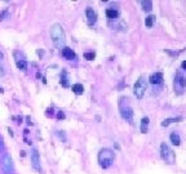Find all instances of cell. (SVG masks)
Here are the masks:
<instances>
[{
  "instance_id": "25",
  "label": "cell",
  "mask_w": 186,
  "mask_h": 174,
  "mask_svg": "<svg viewBox=\"0 0 186 174\" xmlns=\"http://www.w3.org/2000/svg\"><path fill=\"white\" fill-rule=\"evenodd\" d=\"M181 66H182V68H183V70H186V61H183V62L181 63Z\"/></svg>"
},
{
  "instance_id": "23",
  "label": "cell",
  "mask_w": 186,
  "mask_h": 174,
  "mask_svg": "<svg viewBox=\"0 0 186 174\" xmlns=\"http://www.w3.org/2000/svg\"><path fill=\"white\" fill-rule=\"evenodd\" d=\"M5 75V68H4V66L0 63V76H4Z\"/></svg>"
},
{
  "instance_id": "24",
  "label": "cell",
  "mask_w": 186,
  "mask_h": 174,
  "mask_svg": "<svg viewBox=\"0 0 186 174\" xmlns=\"http://www.w3.org/2000/svg\"><path fill=\"white\" fill-rule=\"evenodd\" d=\"M57 117H58V119H65V114L63 112H58V115H57Z\"/></svg>"
},
{
  "instance_id": "22",
  "label": "cell",
  "mask_w": 186,
  "mask_h": 174,
  "mask_svg": "<svg viewBox=\"0 0 186 174\" xmlns=\"http://www.w3.org/2000/svg\"><path fill=\"white\" fill-rule=\"evenodd\" d=\"M9 16V13H8V11H3L1 13H0V21H4L7 17Z\"/></svg>"
},
{
  "instance_id": "26",
  "label": "cell",
  "mask_w": 186,
  "mask_h": 174,
  "mask_svg": "<svg viewBox=\"0 0 186 174\" xmlns=\"http://www.w3.org/2000/svg\"><path fill=\"white\" fill-rule=\"evenodd\" d=\"M3 147H4V146H3V141H1V138H0V151L3 150Z\"/></svg>"
},
{
  "instance_id": "7",
  "label": "cell",
  "mask_w": 186,
  "mask_h": 174,
  "mask_svg": "<svg viewBox=\"0 0 186 174\" xmlns=\"http://www.w3.org/2000/svg\"><path fill=\"white\" fill-rule=\"evenodd\" d=\"M31 165H32V168L35 169L36 171H39V173L41 171V166H40V156H39L38 150H32V152H31Z\"/></svg>"
},
{
  "instance_id": "12",
  "label": "cell",
  "mask_w": 186,
  "mask_h": 174,
  "mask_svg": "<svg viewBox=\"0 0 186 174\" xmlns=\"http://www.w3.org/2000/svg\"><path fill=\"white\" fill-rule=\"evenodd\" d=\"M149 132V117L145 116L141 120V133H147Z\"/></svg>"
},
{
  "instance_id": "9",
  "label": "cell",
  "mask_w": 186,
  "mask_h": 174,
  "mask_svg": "<svg viewBox=\"0 0 186 174\" xmlns=\"http://www.w3.org/2000/svg\"><path fill=\"white\" fill-rule=\"evenodd\" d=\"M163 80H164V79H163V74L162 72H155V74H152V75L149 78L150 83L155 84V85H156V84H162Z\"/></svg>"
},
{
  "instance_id": "10",
  "label": "cell",
  "mask_w": 186,
  "mask_h": 174,
  "mask_svg": "<svg viewBox=\"0 0 186 174\" xmlns=\"http://www.w3.org/2000/svg\"><path fill=\"white\" fill-rule=\"evenodd\" d=\"M85 14H87L88 23H89V25H93L96 21H97V14H96V12L93 11L92 8H87V11H85Z\"/></svg>"
},
{
  "instance_id": "13",
  "label": "cell",
  "mask_w": 186,
  "mask_h": 174,
  "mask_svg": "<svg viewBox=\"0 0 186 174\" xmlns=\"http://www.w3.org/2000/svg\"><path fill=\"white\" fill-rule=\"evenodd\" d=\"M183 117L182 116H178V117H172V119H165L164 121L162 122V126H168V125L170 124V122H180L182 121Z\"/></svg>"
},
{
  "instance_id": "27",
  "label": "cell",
  "mask_w": 186,
  "mask_h": 174,
  "mask_svg": "<svg viewBox=\"0 0 186 174\" xmlns=\"http://www.w3.org/2000/svg\"><path fill=\"white\" fill-rule=\"evenodd\" d=\"M4 58V54H3V52H0V60H3Z\"/></svg>"
},
{
  "instance_id": "6",
  "label": "cell",
  "mask_w": 186,
  "mask_h": 174,
  "mask_svg": "<svg viewBox=\"0 0 186 174\" xmlns=\"http://www.w3.org/2000/svg\"><path fill=\"white\" fill-rule=\"evenodd\" d=\"M1 168H3V171H4L5 174H13L14 173L12 157H10L8 153H4V156H3V159H1Z\"/></svg>"
},
{
  "instance_id": "2",
  "label": "cell",
  "mask_w": 186,
  "mask_h": 174,
  "mask_svg": "<svg viewBox=\"0 0 186 174\" xmlns=\"http://www.w3.org/2000/svg\"><path fill=\"white\" fill-rule=\"evenodd\" d=\"M114 160H115V153L110 148H102L98 152V163L103 169H107L113 165Z\"/></svg>"
},
{
  "instance_id": "17",
  "label": "cell",
  "mask_w": 186,
  "mask_h": 174,
  "mask_svg": "<svg viewBox=\"0 0 186 174\" xmlns=\"http://www.w3.org/2000/svg\"><path fill=\"white\" fill-rule=\"evenodd\" d=\"M72 92H74L75 94H83L84 93V86H83L82 84H74V85H72Z\"/></svg>"
},
{
  "instance_id": "18",
  "label": "cell",
  "mask_w": 186,
  "mask_h": 174,
  "mask_svg": "<svg viewBox=\"0 0 186 174\" xmlns=\"http://www.w3.org/2000/svg\"><path fill=\"white\" fill-rule=\"evenodd\" d=\"M154 21H155V16L154 14H150V16H147L146 18H145V25H146V27H152V25H154Z\"/></svg>"
},
{
  "instance_id": "20",
  "label": "cell",
  "mask_w": 186,
  "mask_h": 174,
  "mask_svg": "<svg viewBox=\"0 0 186 174\" xmlns=\"http://www.w3.org/2000/svg\"><path fill=\"white\" fill-rule=\"evenodd\" d=\"M61 84L63 86H69V83H67V79H66V72H62L61 74Z\"/></svg>"
},
{
  "instance_id": "28",
  "label": "cell",
  "mask_w": 186,
  "mask_h": 174,
  "mask_svg": "<svg viewBox=\"0 0 186 174\" xmlns=\"http://www.w3.org/2000/svg\"><path fill=\"white\" fill-rule=\"evenodd\" d=\"M0 92H3V89H1V88H0Z\"/></svg>"
},
{
  "instance_id": "14",
  "label": "cell",
  "mask_w": 186,
  "mask_h": 174,
  "mask_svg": "<svg viewBox=\"0 0 186 174\" xmlns=\"http://www.w3.org/2000/svg\"><path fill=\"white\" fill-rule=\"evenodd\" d=\"M141 5H142V11L144 12H151L152 1H150V0H144V1H141Z\"/></svg>"
},
{
  "instance_id": "1",
  "label": "cell",
  "mask_w": 186,
  "mask_h": 174,
  "mask_svg": "<svg viewBox=\"0 0 186 174\" xmlns=\"http://www.w3.org/2000/svg\"><path fill=\"white\" fill-rule=\"evenodd\" d=\"M51 39L53 41V44L57 48H62L65 45V30L62 27V25L59 23H54L51 26Z\"/></svg>"
},
{
  "instance_id": "21",
  "label": "cell",
  "mask_w": 186,
  "mask_h": 174,
  "mask_svg": "<svg viewBox=\"0 0 186 174\" xmlns=\"http://www.w3.org/2000/svg\"><path fill=\"white\" fill-rule=\"evenodd\" d=\"M94 57H96V54H94L93 52H87V53H84V58H85V60H88V61L94 60Z\"/></svg>"
},
{
  "instance_id": "11",
  "label": "cell",
  "mask_w": 186,
  "mask_h": 174,
  "mask_svg": "<svg viewBox=\"0 0 186 174\" xmlns=\"http://www.w3.org/2000/svg\"><path fill=\"white\" fill-rule=\"evenodd\" d=\"M62 56H63L66 60H69V61H71V60H74V58H75L74 50L70 49V48H67V47H65L63 49H62Z\"/></svg>"
},
{
  "instance_id": "4",
  "label": "cell",
  "mask_w": 186,
  "mask_h": 174,
  "mask_svg": "<svg viewBox=\"0 0 186 174\" xmlns=\"http://www.w3.org/2000/svg\"><path fill=\"white\" fill-rule=\"evenodd\" d=\"M160 155H162V159L167 164H169V165L175 164V161H176L175 152L170 150V147L167 143H162V146H160Z\"/></svg>"
},
{
  "instance_id": "5",
  "label": "cell",
  "mask_w": 186,
  "mask_h": 174,
  "mask_svg": "<svg viewBox=\"0 0 186 174\" xmlns=\"http://www.w3.org/2000/svg\"><path fill=\"white\" fill-rule=\"evenodd\" d=\"M146 89H147V81L144 76H141V78L136 81V84L133 85V93H134V96H136V98L141 99L142 97H144Z\"/></svg>"
},
{
  "instance_id": "19",
  "label": "cell",
  "mask_w": 186,
  "mask_h": 174,
  "mask_svg": "<svg viewBox=\"0 0 186 174\" xmlns=\"http://www.w3.org/2000/svg\"><path fill=\"white\" fill-rule=\"evenodd\" d=\"M16 65H17V67L20 68V70H22V71H25L26 68H27V63H26V61H23V60L17 61V62H16Z\"/></svg>"
},
{
  "instance_id": "8",
  "label": "cell",
  "mask_w": 186,
  "mask_h": 174,
  "mask_svg": "<svg viewBox=\"0 0 186 174\" xmlns=\"http://www.w3.org/2000/svg\"><path fill=\"white\" fill-rule=\"evenodd\" d=\"M183 88H186V78L182 75V74L178 72L175 78V90H182Z\"/></svg>"
},
{
  "instance_id": "15",
  "label": "cell",
  "mask_w": 186,
  "mask_h": 174,
  "mask_svg": "<svg viewBox=\"0 0 186 174\" xmlns=\"http://www.w3.org/2000/svg\"><path fill=\"white\" fill-rule=\"evenodd\" d=\"M106 16L108 19H116L119 17V12L116 9H107L106 11Z\"/></svg>"
},
{
  "instance_id": "3",
  "label": "cell",
  "mask_w": 186,
  "mask_h": 174,
  "mask_svg": "<svg viewBox=\"0 0 186 174\" xmlns=\"http://www.w3.org/2000/svg\"><path fill=\"white\" fill-rule=\"evenodd\" d=\"M120 101L124 103V106L121 103H119V110H120V115L123 119H125L127 121H132L133 120V108L131 107V104L128 103V99L121 97Z\"/></svg>"
},
{
  "instance_id": "16",
  "label": "cell",
  "mask_w": 186,
  "mask_h": 174,
  "mask_svg": "<svg viewBox=\"0 0 186 174\" xmlns=\"http://www.w3.org/2000/svg\"><path fill=\"white\" fill-rule=\"evenodd\" d=\"M169 138H170V142H172L175 146H180V143H181V138H180V135H178L177 133H172Z\"/></svg>"
}]
</instances>
